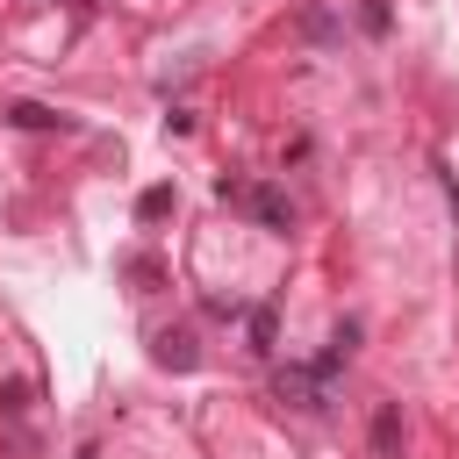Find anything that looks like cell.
Masks as SVG:
<instances>
[{
    "label": "cell",
    "instance_id": "2",
    "mask_svg": "<svg viewBox=\"0 0 459 459\" xmlns=\"http://www.w3.org/2000/svg\"><path fill=\"white\" fill-rule=\"evenodd\" d=\"M402 445H409V430H402V409L387 402V409L373 416V459H402Z\"/></svg>",
    "mask_w": 459,
    "mask_h": 459
},
{
    "label": "cell",
    "instance_id": "7",
    "mask_svg": "<svg viewBox=\"0 0 459 459\" xmlns=\"http://www.w3.org/2000/svg\"><path fill=\"white\" fill-rule=\"evenodd\" d=\"M251 344L273 351V308H251Z\"/></svg>",
    "mask_w": 459,
    "mask_h": 459
},
{
    "label": "cell",
    "instance_id": "5",
    "mask_svg": "<svg viewBox=\"0 0 459 459\" xmlns=\"http://www.w3.org/2000/svg\"><path fill=\"white\" fill-rule=\"evenodd\" d=\"M294 29L323 43V36H337V14H323V7H301V14H294Z\"/></svg>",
    "mask_w": 459,
    "mask_h": 459
},
{
    "label": "cell",
    "instance_id": "6",
    "mask_svg": "<svg viewBox=\"0 0 459 459\" xmlns=\"http://www.w3.org/2000/svg\"><path fill=\"white\" fill-rule=\"evenodd\" d=\"M136 215H143V222H165V215H172V186H151V194L136 201Z\"/></svg>",
    "mask_w": 459,
    "mask_h": 459
},
{
    "label": "cell",
    "instance_id": "4",
    "mask_svg": "<svg viewBox=\"0 0 459 459\" xmlns=\"http://www.w3.org/2000/svg\"><path fill=\"white\" fill-rule=\"evenodd\" d=\"M158 359L186 373V366H194V337H186V330H158Z\"/></svg>",
    "mask_w": 459,
    "mask_h": 459
},
{
    "label": "cell",
    "instance_id": "3",
    "mask_svg": "<svg viewBox=\"0 0 459 459\" xmlns=\"http://www.w3.org/2000/svg\"><path fill=\"white\" fill-rule=\"evenodd\" d=\"M7 122H14V129H72L57 108H36V100H14V108H7Z\"/></svg>",
    "mask_w": 459,
    "mask_h": 459
},
{
    "label": "cell",
    "instance_id": "1",
    "mask_svg": "<svg viewBox=\"0 0 459 459\" xmlns=\"http://www.w3.org/2000/svg\"><path fill=\"white\" fill-rule=\"evenodd\" d=\"M222 201L251 208V215H258V230H280V237L294 230V208H287V201H280L273 186H258V179H222Z\"/></svg>",
    "mask_w": 459,
    "mask_h": 459
}]
</instances>
